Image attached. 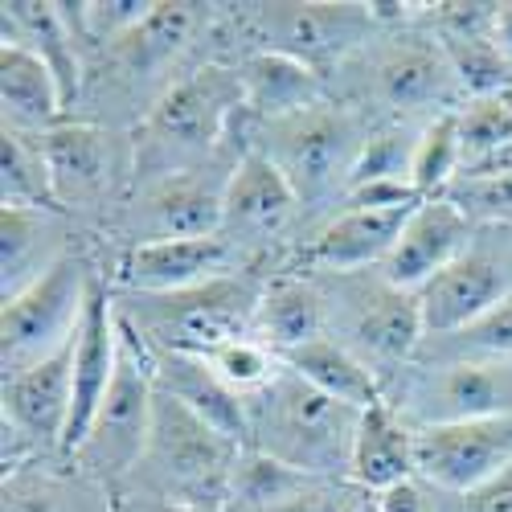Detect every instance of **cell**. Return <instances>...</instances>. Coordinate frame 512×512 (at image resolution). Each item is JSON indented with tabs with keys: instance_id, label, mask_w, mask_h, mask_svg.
<instances>
[{
	"instance_id": "obj_1",
	"label": "cell",
	"mask_w": 512,
	"mask_h": 512,
	"mask_svg": "<svg viewBox=\"0 0 512 512\" xmlns=\"http://www.w3.org/2000/svg\"><path fill=\"white\" fill-rule=\"evenodd\" d=\"M336 74L345 78L332 87V99L361 107L373 123H431L439 115H455L467 103L463 82L422 9L398 25H381L369 46Z\"/></svg>"
},
{
	"instance_id": "obj_2",
	"label": "cell",
	"mask_w": 512,
	"mask_h": 512,
	"mask_svg": "<svg viewBox=\"0 0 512 512\" xmlns=\"http://www.w3.org/2000/svg\"><path fill=\"white\" fill-rule=\"evenodd\" d=\"M242 111V78L234 62L205 58L189 66L132 127L136 185L213 164L234 148Z\"/></svg>"
},
{
	"instance_id": "obj_3",
	"label": "cell",
	"mask_w": 512,
	"mask_h": 512,
	"mask_svg": "<svg viewBox=\"0 0 512 512\" xmlns=\"http://www.w3.org/2000/svg\"><path fill=\"white\" fill-rule=\"evenodd\" d=\"M373 132V119L340 99H324L275 123L246 119V144L263 152L279 173L291 181L295 197L304 205L308 234L340 205L349 189V173Z\"/></svg>"
},
{
	"instance_id": "obj_4",
	"label": "cell",
	"mask_w": 512,
	"mask_h": 512,
	"mask_svg": "<svg viewBox=\"0 0 512 512\" xmlns=\"http://www.w3.org/2000/svg\"><path fill=\"white\" fill-rule=\"evenodd\" d=\"M250 402V447L295 472L320 480H353V443L361 410L320 394L287 369Z\"/></svg>"
},
{
	"instance_id": "obj_5",
	"label": "cell",
	"mask_w": 512,
	"mask_h": 512,
	"mask_svg": "<svg viewBox=\"0 0 512 512\" xmlns=\"http://www.w3.org/2000/svg\"><path fill=\"white\" fill-rule=\"evenodd\" d=\"M238 455L242 447L234 439L213 431L189 406L156 390L148 447L127 488L201 512H226Z\"/></svg>"
},
{
	"instance_id": "obj_6",
	"label": "cell",
	"mask_w": 512,
	"mask_h": 512,
	"mask_svg": "<svg viewBox=\"0 0 512 512\" xmlns=\"http://www.w3.org/2000/svg\"><path fill=\"white\" fill-rule=\"evenodd\" d=\"M267 279H271L267 267H250V271L213 279L189 291H173V295L115 291V308L152 349L209 357L213 349L230 345V340L250 336Z\"/></svg>"
},
{
	"instance_id": "obj_7",
	"label": "cell",
	"mask_w": 512,
	"mask_h": 512,
	"mask_svg": "<svg viewBox=\"0 0 512 512\" xmlns=\"http://www.w3.org/2000/svg\"><path fill=\"white\" fill-rule=\"evenodd\" d=\"M316 279L328 295L332 336L381 377V386H390L418 357L426 340L418 295L394 287L381 271L316 275Z\"/></svg>"
},
{
	"instance_id": "obj_8",
	"label": "cell",
	"mask_w": 512,
	"mask_h": 512,
	"mask_svg": "<svg viewBox=\"0 0 512 512\" xmlns=\"http://www.w3.org/2000/svg\"><path fill=\"white\" fill-rule=\"evenodd\" d=\"M152 410H156V377L148 361L144 336L119 316V365L111 377V390L95 414V426L87 443L70 459L82 476H91L107 492H123L127 480L136 476L140 455L148 447L152 431Z\"/></svg>"
},
{
	"instance_id": "obj_9",
	"label": "cell",
	"mask_w": 512,
	"mask_h": 512,
	"mask_svg": "<svg viewBox=\"0 0 512 512\" xmlns=\"http://www.w3.org/2000/svg\"><path fill=\"white\" fill-rule=\"evenodd\" d=\"M218 5H193V0H156L152 13L123 33L115 46L91 54L107 74V95L123 99V107H136L140 119L152 111V103L181 78L185 58L197 50V37L209 33ZM136 119V123H140Z\"/></svg>"
},
{
	"instance_id": "obj_10",
	"label": "cell",
	"mask_w": 512,
	"mask_h": 512,
	"mask_svg": "<svg viewBox=\"0 0 512 512\" xmlns=\"http://www.w3.org/2000/svg\"><path fill=\"white\" fill-rule=\"evenodd\" d=\"M238 29L254 37L250 50L283 54L336 74L377 37L373 5L361 0H271V5H238Z\"/></svg>"
},
{
	"instance_id": "obj_11",
	"label": "cell",
	"mask_w": 512,
	"mask_h": 512,
	"mask_svg": "<svg viewBox=\"0 0 512 512\" xmlns=\"http://www.w3.org/2000/svg\"><path fill=\"white\" fill-rule=\"evenodd\" d=\"M95 275V259L87 246H78L46 279H37L17 300L0 304V369L5 377H17L74 345Z\"/></svg>"
},
{
	"instance_id": "obj_12",
	"label": "cell",
	"mask_w": 512,
	"mask_h": 512,
	"mask_svg": "<svg viewBox=\"0 0 512 512\" xmlns=\"http://www.w3.org/2000/svg\"><path fill=\"white\" fill-rule=\"evenodd\" d=\"M58 205L70 218H107L119 209L136 185V144L132 132H119L111 123L66 119L54 132L41 136Z\"/></svg>"
},
{
	"instance_id": "obj_13",
	"label": "cell",
	"mask_w": 512,
	"mask_h": 512,
	"mask_svg": "<svg viewBox=\"0 0 512 512\" xmlns=\"http://www.w3.org/2000/svg\"><path fill=\"white\" fill-rule=\"evenodd\" d=\"M242 152L226 148L213 164L193 168V173H173L148 185H136L127 201L107 222L119 234L123 250L152 246V242H177V238H205L222 230V201L234 164Z\"/></svg>"
},
{
	"instance_id": "obj_14",
	"label": "cell",
	"mask_w": 512,
	"mask_h": 512,
	"mask_svg": "<svg viewBox=\"0 0 512 512\" xmlns=\"http://www.w3.org/2000/svg\"><path fill=\"white\" fill-rule=\"evenodd\" d=\"M386 398L414 426H451L472 418L512 414V365L508 361H410L390 386Z\"/></svg>"
},
{
	"instance_id": "obj_15",
	"label": "cell",
	"mask_w": 512,
	"mask_h": 512,
	"mask_svg": "<svg viewBox=\"0 0 512 512\" xmlns=\"http://www.w3.org/2000/svg\"><path fill=\"white\" fill-rule=\"evenodd\" d=\"M414 295L426 340L484 320L512 295V226H476L459 259Z\"/></svg>"
},
{
	"instance_id": "obj_16",
	"label": "cell",
	"mask_w": 512,
	"mask_h": 512,
	"mask_svg": "<svg viewBox=\"0 0 512 512\" xmlns=\"http://www.w3.org/2000/svg\"><path fill=\"white\" fill-rule=\"evenodd\" d=\"M300 226H304V205L295 197L291 181L263 152L250 148L230 173L218 234L234 242L254 267H267L275 250Z\"/></svg>"
},
{
	"instance_id": "obj_17",
	"label": "cell",
	"mask_w": 512,
	"mask_h": 512,
	"mask_svg": "<svg viewBox=\"0 0 512 512\" xmlns=\"http://www.w3.org/2000/svg\"><path fill=\"white\" fill-rule=\"evenodd\" d=\"M250 267L254 263L234 242H226L222 234H205V238H177V242L119 250L107 283L111 291H127V295H173V291H189Z\"/></svg>"
},
{
	"instance_id": "obj_18",
	"label": "cell",
	"mask_w": 512,
	"mask_h": 512,
	"mask_svg": "<svg viewBox=\"0 0 512 512\" xmlns=\"http://www.w3.org/2000/svg\"><path fill=\"white\" fill-rule=\"evenodd\" d=\"M418 480L443 496H467L484 488L512 463V414L472 418L418 431Z\"/></svg>"
},
{
	"instance_id": "obj_19",
	"label": "cell",
	"mask_w": 512,
	"mask_h": 512,
	"mask_svg": "<svg viewBox=\"0 0 512 512\" xmlns=\"http://www.w3.org/2000/svg\"><path fill=\"white\" fill-rule=\"evenodd\" d=\"M414 209H336L295 250V271L304 275H353L377 271L402 238Z\"/></svg>"
},
{
	"instance_id": "obj_20",
	"label": "cell",
	"mask_w": 512,
	"mask_h": 512,
	"mask_svg": "<svg viewBox=\"0 0 512 512\" xmlns=\"http://www.w3.org/2000/svg\"><path fill=\"white\" fill-rule=\"evenodd\" d=\"M472 234H476V222L467 218L455 201L426 197V201L414 205V213L402 226L398 246L390 250V259L377 271L402 291H422L439 271H447L467 250Z\"/></svg>"
},
{
	"instance_id": "obj_21",
	"label": "cell",
	"mask_w": 512,
	"mask_h": 512,
	"mask_svg": "<svg viewBox=\"0 0 512 512\" xmlns=\"http://www.w3.org/2000/svg\"><path fill=\"white\" fill-rule=\"evenodd\" d=\"M70 250H78L70 213L0 205V304L46 279Z\"/></svg>"
},
{
	"instance_id": "obj_22",
	"label": "cell",
	"mask_w": 512,
	"mask_h": 512,
	"mask_svg": "<svg viewBox=\"0 0 512 512\" xmlns=\"http://www.w3.org/2000/svg\"><path fill=\"white\" fill-rule=\"evenodd\" d=\"M250 336L263 340V345L279 357L312 345V340H320V336H332L328 295H324L320 279L295 271V267L271 271V279L263 287V300H259V312H254Z\"/></svg>"
},
{
	"instance_id": "obj_23",
	"label": "cell",
	"mask_w": 512,
	"mask_h": 512,
	"mask_svg": "<svg viewBox=\"0 0 512 512\" xmlns=\"http://www.w3.org/2000/svg\"><path fill=\"white\" fill-rule=\"evenodd\" d=\"M5 41L33 50L58 78V91L66 111L82 103V87H87V50L78 41V29L70 21L66 5H37V0H5Z\"/></svg>"
},
{
	"instance_id": "obj_24",
	"label": "cell",
	"mask_w": 512,
	"mask_h": 512,
	"mask_svg": "<svg viewBox=\"0 0 512 512\" xmlns=\"http://www.w3.org/2000/svg\"><path fill=\"white\" fill-rule=\"evenodd\" d=\"M148 361H152V377H156L160 394L189 406L197 418H205L213 431H222L226 439H234L242 451L250 447V402L242 394H234L226 381L205 365V357L164 353V349L148 345Z\"/></svg>"
},
{
	"instance_id": "obj_25",
	"label": "cell",
	"mask_w": 512,
	"mask_h": 512,
	"mask_svg": "<svg viewBox=\"0 0 512 512\" xmlns=\"http://www.w3.org/2000/svg\"><path fill=\"white\" fill-rule=\"evenodd\" d=\"M234 66H238V78H242V107H246L250 123L287 119V115L316 107L332 95L324 74H316L312 66L295 62V58H283V54L246 50Z\"/></svg>"
},
{
	"instance_id": "obj_26",
	"label": "cell",
	"mask_w": 512,
	"mask_h": 512,
	"mask_svg": "<svg viewBox=\"0 0 512 512\" xmlns=\"http://www.w3.org/2000/svg\"><path fill=\"white\" fill-rule=\"evenodd\" d=\"M418 431L394 410V402H377L361 410L353 443V484L369 496H381L406 480H418Z\"/></svg>"
},
{
	"instance_id": "obj_27",
	"label": "cell",
	"mask_w": 512,
	"mask_h": 512,
	"mask_svg": "<svg viewBox=\"0 0 512 512\" xmlns=\"http://www.w3.org/2000/svg\"><path fill=\"white\" fill-rule=\"evenodd\" d=\"M0 115L9 132L46 136L58 123H66V103L58 91V78L33 50L0 46Z\"/></svg>"
},
{
	"instance_id": "obj_28",
	"label": "cell",
	"mask_w": 512,
	"mask_h": 512,
	"mask_svg": "<svg viewBox=\"0 0 512 512\" xmlns=\"http://www.w3.org/2000/svg\"><path fill=\"white\" fill-rule=\"evenodd\" d=\"M62 459L50 467L33 463L21 472L5 476V512H115V492L95 484L91 476H82L70 463V472H62Z\"/></svg>"
},
{
	"instance_id": "obj_29",
	"label": "cell",
	"mask_w": 512,
	"mask_h": 512,
	"mask_svg": "<svg viewBox=\"0 0 512 512\" xmlns=\"http://www.w3.org/2000/svg\"><path fill=\"white\" fill-rule=\"evenodd\" d=\"M283 365L295 369L320 394L345 402L353 410H369L377 402H386V386H381V377L353 349L340 345L336 336H320V340H312V345L287 353Z\"/></svg>"
},
{
	"instance_id": "obj_30",
	"label": "cell",
	"mask_w": 512,
	"mask_h": 512,
	"mask_svg": "<svg viewBox=\"0 0 512 512\" xmlns=\"http://www.w3.org/2000/svg\"><path fill=\"white\" fill-rule=\"evenodd\" d=\"M0 201L21 205V209H58L62 213L46 152H41V136L0 127Z\"/></svg>"
},
{
	"instance_id": "obj_31",
	"label": "cell",
	"mask_w": 512,
	"mask_h": 512,
	"mask_svg": "<svg viewBox=\"0 0 512 512\" xmlns=\"http://www.w3.org/2000/svg\"><path fill=\"white\" fill-rule=\"evenodd\" d=\"M422 127L426 123H414V119L373 123V132H369V140H365V148H361V156L353 164V173H349V189H361V185H410Z\"/></svg>"
},
{
	"instance_id": "obj_32",
	"label": "cell",
	"mask_w": 512,
	"mask_h": 512,
	"mask_svg": "<svg viewBox=\"0 0 512 512\" xmlns=\"http://www.w3.org/2000/svg\"><path fill=\"white\" fill-rule=\"evenodd\" d=\"M312 480L308 472H295V467L246 447L234 463V480H230V508L226 512H271L275 504L291 500L295 492H304Z\"/></svg>"
},
{
	"instance_id": "obj_33",
	"label": "cell",
	"mask_w": 512,
	"mask_h": 512,
	"mask_svg": "<svg viewBox=\"0 0 512 512\" xmlns=\"http://www.w3.org/2000/svg\"><path fill=\"white\" fill-rule=\"evenodd\" d=\"M455 357H476V361H508L512 365V295L492 308L484 320L467 324L451 336L422 340L414 361H455Z\"/></svg>"
},
{
	"instance_id": "obj_34",
	"label": "cell",
	"mask_w": 512,
	"mask_h": 512,
	"mask_svg": "<svg viewBox=\"0 0 512 512\" xmlns=\"http://www.w3.org/2000/svg\"><path fill=\"white\" fill-rule=\"evenodd\" d=\"M463 173V144H459V119L455 115H439L422 127V140L414 152V173L410 185L418 189V197H439L447 193V185Z\"/></svg>"
},
{
	"instance_id": "obj_35",
	"label": "cell",
	"mask_w": 512,
	"mask_h": 512,
	"mask_svg": "<svg viewBox=\"0 0 512 512\" xmlns=\"http://www.w3.org/2000/svg\"><path fill=\"white\" fill-rule=\"evenodd\" d=\"M459 144H463V168L484 164L512 148V103L508 95H484L467 99L459 111Z\"/></svg>"
},
{
	"instance_id": "obj_36",
	"label": "cell",
	"mask_w": 512,
	"mask_h": 512,
	"mask_svg": "<svg viewBox=\"0 0 512 512\" xmlns=\"http://www.w3.org/2000/svg\"><path fill=\"white\" fill-rule=\"evenodd\" d=\"M205 365L242 398H254V394L267 390L271 381L283 373V357L271 353L263 340H254V336H238V340H230V345L213 349L205 357Z\"/></svg>"
},
{
	"instance_id": "obj_37",
	"label": "cell",
	"mask_w": 512,
	"mask_h": 512,
	"mask_svg": "<svg viewBox=\"0 0 512 512\" xmlns=\"http://www.w3.org/2000/svg\"><path fill=\"white\" fill-rule=\"evenodd\" d=\"M476 226H512V173H459L447 193Z\"/></svg>"
},
{
	"instance_id": "obj_38",
	"label": "cell",
	"mask_w": 512,
	"mask_h": 512,
	"mask_svg": "<svg viewBox=\"0 0 512 512\" xmlns=\"http://www.w3.org/2000/svg\"><path fill=\"white\" fill-rule=\"evenodd\" d=\"M365 500L369 492L357 488L353 480H312L304 492L275 504L271 512H361Z\"/></svg>"
},
{
	"instance_id": "obj_39",
	"label": "cell",
	"mask_w": 512,
	"mask_h": 512,
	"mask_svg": "<svg viewBox=\"0 0 512 512\" xmlns=\"http://www.w3.org/2000/svg\"><path fill=\"white\" fill-rule=\"evenodd\" d=\"M381 512H447V496L439 488H431L426 480H406L390 492L377 496Z\"/></svg>"
},
{
	"instance_id": "obj_40",
	"label": "cell",
	"mask_w": 512,
	"mask_h": 512,
	"mask_svg": "<svg viewBox=\"0 0 512 512\" xmlns=\"http://www.w3.org/2000/svg\"><path fill=\"white\" fill-rule=\"evenodd\" d=\"M447 512H512V463L484 488L467 496H447Z\"/></svg>"
},
{
	"instance_id": "obj_41",
	"label": "cell",
	"mask_w": 512,
	"mask_h": 512,
	"mask_svg": "<svg viewBox=\"0 0 512 512\" xmlns=\"http://www.w3.org/2000/svg\"><path fill=\"white\" fill-rule=\"evenodd\" d=\"M115 512H201V508H185V504H173V500H156V496L123 488L115 496Z\"/></svg>"
},
{
	"instance_id": "obj_42",
	"label": "cell",
	"mask_w": 512,
	"mask_h": 512,
	"mask_svg": "<svg viewBox=\"0 0 512 512\" xmlns=\"http://www.w3.org/2000/svg\"><path fill=\"white\" fill-rule=\"evenodd\" d=\"M496 41H500V50L512 66V0H504V5H496Z\"/></svg>"
},
{
	"instance_id": "obj_43",
	"label": "cell",
	"mask_w": 512,
	"mask_h": 512,
	"mask_svg": "<svg viewBox=\"0 0 512 512\" xmlns=\"http://www.w3.org/2000/svg\"><path fill=\"white\" fill-rule=\"evenodd\" d=\"M361 512H381V508H377V496H369V500L361 504Z\"/></svg>"
}]
</instances>
